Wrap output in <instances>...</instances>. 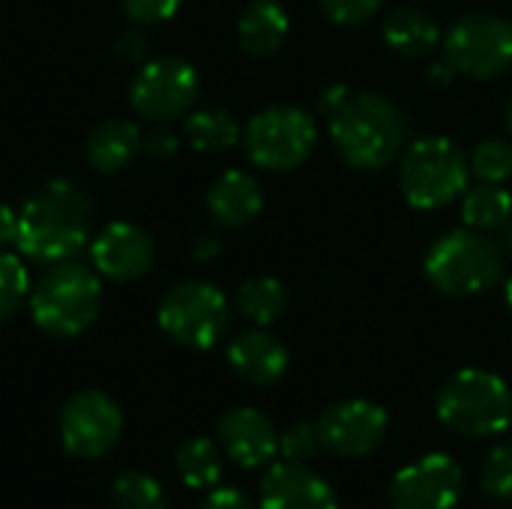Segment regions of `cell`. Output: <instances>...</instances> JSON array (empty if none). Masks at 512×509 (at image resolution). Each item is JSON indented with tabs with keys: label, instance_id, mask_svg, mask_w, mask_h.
<instances>
[{
	"label": "cell",
	"instance_id": "obj_13",
	"mask_svg": "<svg viewBox=\"0 0 512 509\" xmlns=\"http://www.w3.org/2000/svg\"><path fill=\"white\" fill-rule=\"evenodd\" d=\"M465 492V474L447 453H429L405 465L390 483L393 509H453Z\"/></svg>",
	"mask_w": 512,
	"mask_h": 509
},
{
	"label": "cell",
	"instance_id": "obj_42",
	"mask_svg": "<svg viewBox=\"0 0 512 509\" xmlns=\"http://www.w3.org/2000/svg\"><path fill=\"white\" fill-rule=\"evenodd\" d=\"M504 120H507V129H510V135H512V96H510V102H507V111H504Z\"/></svg>",
	"mask_w": 512,
	"mask_h": 509
},
{
	"label": "cell",
	"instance_id": "obj_34",
	"mask_svg": "<svg viewBox=\"0 0 512 509\" xmlns=\"http://www.w3.org/2000/svg\"><path fill=\"white\" fill-rule=\"evenodd\" d=\"M198 509H255L240 489H210Z\"/></svg>",
	"mask_w": 512,
	"mask_h": 509
},
{
	"label": "cell",
	"instance_id": "obj_15",
	"mask_svg": "<svg viewBox=\"0 0 512 509\" xmlns=\"http://www.w3.org/2000/svg\"><path fill=\"white\" fill-rule=\"evenodd\" d=\"M156 261V243L153 237L132 225V222H114L99 231L93 240V267L114 282H135L150 273Z\"/></svg>",
	"mask_w": 512,
	"mask_h": 509
},
{
	"label": "cell",
	"instance_id": "obj_37",
	"mask_svg": "<svg viewBox=\"0 0 512 509\" xmlns=\"http://www.w3.org/2000/svg\"><path fill=\"white\" fill-rule=\"evenodd\" d=\"M18 237V213H12L6 204H0V249L6 243H15Z\"/></svg>",
	"mask_w": 512,
	"mask_h": 509
},
{
	"label": "cell",
	"instance_id": "obj_19",
	"mask_svg": "<svg viewBox=\"0 0 512 509\" xmlns=\"http://www.w3.org/2000/svg\"><path fill=\"white\" fill-rule=\"evenodd\" d=\"M381 39L396 57H405V60L429 57L444 42L438 21L414 3H405V6H396L393 12H387V18L381 24Z\"/></svg>",
	"mask_w": 512,
	"mask_h": 509
},
{
	"label": "cell",
	"instance_id": "obj_4",
	"mask_svg": "<svg viewBox=\"0 0 512 509\" xmlns=\"http://www.w3.org/2000/svg\"><path fill=\"white\" fill-rule=\"evenodd\" d=\"M435 411L438 420L462 438H492L512 423V390L489 369H462L438 390Z\"/></svg>",
	"mask_w": 512,
	"mask_h": 509
},
{
	"label": "cell",
	"instance_id": "obj_29",
	"mask_svg": "<svg viewBox=\"0 0 512 509\" xmlns=\"http://www.w3.org/2000/svg\"><path fill=\"white\" fill-rule=\"evenodd\" d=\"M30 294V279L21 258L0 252V324L9 321Z\"/></svg>",
	"mask_w": 512,
	"mask_h": 509
},
{
	"label": "cell",
	"instance_id": "obj_40",
	"mask_svg": "<svg viewBox=\"0 0 512 509\" xmlns=\"http://www.w3.org/2000/svg\"><path fill=\"white\" fill-rule=\"evenodd\" d=\"M501 246H504V249L512 255V213H510V219L504 222V228H501Z\"/></svg>",
	"mask_w": 512,
	"mask_h": 509
},
{
	"label": "cell",
	"instance_id": "obj_23",
	"mask_svg": "<svg viewBox=\"0 0 512 509\" xmlns=\"http://www.w3.org/2000/svg\"><path fill=\"white\" fill-rule=\"evenodd\" d=\"M174 468H177V477L183 480V486H189L195 492H207L222 480L219 447L210 438H189L180 444V450L174 456Z\"/></svg>",
	"mask_w": 512,
	"mask_h": 509
},
{
	"label": "cell",
	"instance_id": "obj_39",
	"mask_svg": "<svg viewBox=\"0 0 512 509\" xmlns=\"http://www.w3.org/2000/svg\"><path fill=\"white\" fill-rule=\"evenodd\" d=\"M456 75H459V72H456L447 60H438V63L429 69V84H432V87H450Z\"/></svg>",
	"mask_w": 512,
	"mask_h": 509
},
{
	"label": "cell",
	"instance_id": "obj_38",
	"mask_svg": "<svg viewBox=\"0 0 512 509\" xmlns=\"http://www.w3.org/2000/svg\"><path fill=\"white\" fill-rule=\"evenodd\" d=\"M219 249H222V246H219V237H216V234H198V237H195V246H192V252H195L198 261L216 258Z\"/></svg>",
	"mask_w": 512,
	"mask_h": 509
},
{
	"label": "cell",
	"instance_id": "obj_14",
	"mask_svg": "<svg viewBox=\"0 0 512 509\" xmlns=\"http://www.w3.org/2000/svg\"><path fill=\"white\" fill-rule=\"evenodd\" d=\"M261 509H339L336 489L306 462H276L258 486Z\"/></svg>",
	"mask_w": 512,
	"mask_h": 509
},
{
	"label": "cell",
	"instance_id": "obj_7",
	"mask_svg": "<svg viewBox=\"0 0 512 509\" xmlns=\"http://www.w3.org/2000/svg\"><path fill=\"white\" fill-rule=\"evenodd\" d=\"M231 324V306L225 294L201 279L174 285L159 303V327L183 348H213Z\"/></svg>",
	"mask_w": 512,
	"mask_h": 509
},
{
	"label": "cell",
	"instance_id": "obj_31",
	"mask_svg": "<svg viewBox=\"0 0 512 509\" xmlns=\"http://www.w3.org/2000/svg\"><path fill=\"white\" fill-rule=\"evenodd\" d=\"M384 0H321L324 15L339 27H360L378 15Z\"/></svg>",
	"mask_w": 512,
	"mask_h": 509
},
{
	"label": "cell",
	"instance_id": "obj_8",
	"mask_svg": "<svg viewBox=\"0 0 512 509\" xmlns=\"http://www.w3.org/2000/svg\"><path fill=\"white\" fill-rule=\"evenodd\" d=\"M444 60L465 78L492 81L512 66V21L495 12H468L444 33Z\"/></svg>",
	"mask_w": 512,
	"mask_h": 509
},
{
	"label": "cell",
	"instance_id": "obj_2",
	"mask_svg": "<svg viewBox=\"0 0 512 509\" xmlns=\"http://www.w3.org/2000/svg\"><path fill=\"white\" fill-rule=\"evenodd\" d=\"M93 207L69 180H51L36 189L18 213V249L33 261H69L90 240Z\"/></svg>",
	"mask_w": 512,
	"mask_h": 509
},
{
	"label": "cell",
	"instance_id": "obj_21",
	"mask_svg": "<svg viewBox=\"0 0 512 509\" xmlns=\"http://www.w3.org/2000/svg\"><path fill=\"white\" fill-rule=\"evenodd\" d=\"M141 150V129L129 120H105L87 138V162L102 171L114 174L123 171Z\"/></svg>",
	"mask_w": 512,
	"mask_h": 509
},
{
	"label": "cell",
	"instance_id": "obj_6",
	"mask_svg": "<svg viewBox=\"0 0 512 509\" xmlns=\"http://www.w3.org/2000/svg\"><path fill=\"white\" fill-rule=\"evenodd\" d=\"M102 282L93 270L60 261L30 291V315L39 330L57 339L81 336L99 315Z\"/></svg>",
	"mask_w": 512,
	"mask_h": 509
},
{
	"label": "cell",
	"instance_id": "obj_33",
	"mask_svg": "<svg viewBox=\"0 0 512 509\" xmlns=\"http://www.w3.org/2000/svg\"><path fill=\"white\" fill-rule=\"evenodd\" d=\"M117 54L129 63H141L150 54V36L141 27H129L117 36Z\"/></svg>",
	"mask_w": 512,
	"mask_h": 509
},
{
	"label": "cell",
	"instance_id": "obj_36",
	"mask_svg": "<svg viewBox=\"0 0 512 509\" xmlns=\"http://www.w3.org/2000/svg\"><path fill=\"white\" fill-rule=\"evenodd\" d=\"M351 90L345 87V84H333V87H327V90H321V96H318V111L324 114V117H330L342 102H345V96H348Z\"/></svg>",
	"mask_w": 512,
	"mask_h": 509
},
{
	"label": "cell",
	"instance_id": "obj_41",
	"mask_svg": "<svg viewBox=\"0 0 512 509\" xmlns=\"http://www.w3.org/2000/svg\"><path fill=\"white\" fill-rule=\"evenodd\" d=\"M504 300H507V309L512 312V276L504 282Z\"/></svg>",
	"mask_w": 512,
	"mask_h": 509
},
{
	"label": "cell",
	"instance_id": "obj_28",
	"mask_svg": "<svg viewBox=\"0 0 512 509\" xmlns=\"http://www.w3.org/2000/svg\"><path fill=\"white\" fill-rule=\"evenodd\" d=\"M480 489L495 501H512V441L486 453L480 465Z\"/></svg>",
	"mask_w": 512,
	"mask_h": 509
},
{
	"label": "cell",
	"instance_id": "obj_5",
	"mask_svg": "<svg viewBox=\"0 0 512 509\" xmlns=\"http://www.w3.org/2000/svg\"><path fill=\"white\" fill-rule=\"evenodd\" d=\"M471 165L447 135H426L399 156V189L414 210H438L459 201L468 189Z\"/></svg>",
	"mask_w": 512,
	"mask_h": 509
},
{
	"label": "cell",
	"instance_id": "obj_18",
	"mask_svg": "<svg viewBox=\"0 0 512 509\" xmlns=\"http://www.w3.org/2000/svg\"><path fill=\"white\" fill-rule=\"evenodd\" d=\"M264 210V189L246 171H225L207 192V213L222 228H243Z\"/></svg>",
	"mask_w": 512,
	"mask_h": 509
},
{
	"label": "cell",
	"instance_id": "obj_17",
	"mask_svg": "<svg viewBox=\"0 0 512 509\" xmlns=\"http://www.w3.org/2000/svg\"><path fill=\"white\" fill-rule=\"evenodd\" d=\"M231 369L252 387H273L288 372V348L267 330H246L228 345Z\"/></svg>",
	"mask_w": 512,
	"mask_h": 509
},
{
	"label": "cell",
	"instance_id": "obj_24",
	"mask_svg": "<svg viewBox=\"0 0 512 509\" xmlns=\"http://www.w3.org/2000/svg\"><path fill=\"white\" fill-rule=\"evenodd\" d=\"M240 123L225 108H201L186 120V138L198 153H222L240 141Z\"/></svg>",
	"mask_w": 512,
	"mask_h": 509
},
{
	"label": "cell",
	"instance_id": "obj_9",
	"mask_svg": "<svg viewBox=\"0 0 512 509\" xmlns=\"http://www.w3.org/2000/svg\"><path fill=\"white\" fill-rule=\"evenodd\" d=\"M243 141L249 159L258 168L291 171L312 156L318 144V126L315 117L297 105H273L246 123Z\"/></svg>",
	"mask_w": 512,
	"mask_h": 509
},
{
	"label": "cell",
	"instance_id": "obj_22",
	"mask_svg": "<svg viewBox=\"0 0 512 509\" xmlns=\"http://www.w3.org/2000/svg\"><path fill=\"white\" fill-rule=\"evenodd\" d=\"M512 213V195L510 189H504V183H477L468 186L462 195V219L468 228L474 231H498L504 228V222Z\"/></svg>",
	"mask_w": 512,
	"mask_h": 509
},
{
	"label": "cell",
	"instance_id": "obj_11",
	"mask_svg": "<svg viewBox=\"0 0 512 509\" xmlns=\"http://www.w3.org/2000/svg\"><path fill=\"white\" fill-rule=\"evenodd\" d=\"M198 72L183 57H156L132 81V108L156 123H168L192 108L198 99Z\"/></svg>",
	"mask_w": 512,
	"mask_h": 509
},
{
	"label": "cell",
	"instance_id": "obj_27",
	"mask_svg": "<svg viewBox=\"0 0 512 509\" xmlns=\"http://www.w3.org/2000/svg\"><path fill=\"white\" fill-rule=\"evenodd\" d=\"M471 174L483 183H507L512 177V141L486 138L471 150Z\"/></svg>",
	"mask_w": 512,
	"mask_h": 509
},
{
	"label": "cell",
	"instance_id": "obj_1",
	"mask_svg": "<svg viewBox=\"0 0 512 509\" xmlns=\"http://www.w3.org/2000/svg\"><path fill=\"white\" fill-rule=\"evenodd\" d=\"M327 129L336 153L357 171H381L411 144V117L393 96L378 90H351L327 117Z\"/></svg>",
	"mask_w": 512,
	"mask_h": 509
},
{
	"label": "cell",
	"instance_id": "obj_26",
	"mask_svg": "<svg viewBox=\"0 0 512 509\" xmlns=\"http://www.w3.org/2000/svg\"><path fill=\"white\" fill-rule=\"evenodd\" d=\"M111 507L114 509H168L165 489L141 471H126L111 483Z\"/></svg>",
	"mask_w": 512,
	"mask_h": 509
},
{
	"label": "cell",
	"instance_id": "obj_30",
	"mask_svg": "<svg viewBox=\"0 0 512 509\" xmlns=\"http://www.w3.org/2000/svg\"><path fill=\"white\" fill-rule=\"evenodd\" d=\"M321 450L318 426L309 420H294L285 432H279V456L288 462H309Z\"/></svg>",
	"mask_w": 512,
	"mask_h": 509
},
{
	"label": "cell",
	"instance_id": "obj_16",
	"mask_svg": "<svg viewBox=\"0 0 512 509\" xmlns=\"http://www.w3.org/2000/svg\"><path fill=\"white\" fill-rule=\"evenodd\" d=\"M216 441L222 453L246 471L270 465L273 456L279 453V432L273 420L258 408L228 411L216 426Z\"/></svg>",
	"mask_w": 512,
	"mask_h": 509
},
{
	"label": "cell",
	"instance_id": "obj_12",
	"mask_svg": "<svg viewBox=\"0 0 512 509\" xmlns=\"http://www.w3.org/2000/svg\"><path fill=\"white\" fill-rule=\"evenodd\" d=\"M315 426L327 453L339 459H366L384 444L390 417L369 399H342L327 405Z\"/></svg>",
	"mask_w": 512,
	"mask_h": 509
},
{
	"label": "cell",
	"instance_id": "obj_10",
	"mask_svg": "<svg viewBox=\"0 0 512 509\" xmlns=\"http://www.w3.org/2000/svg\"><path fill=\"white\" fill-rule=\"evenodd\" d=\"M57 429L66 453L78 459H102L117 447L123 435V414L108 393L81 390L60 408Z\"/></svg>",
	"mask_w": 512,
	"mask_h": 509
},
{
	"label": "cell",
	"instance_id": "obj_43",
	"mask_svg": "<svg viewBox=\"0 0 512 509\" xmlns=\"http://www.w3.org/2000/svg\"><path fill=\"white\" fill-rule=\"evenodd\" d=\"M510 426H512V423H510Z\"/></svg>",
	"mask_w": 512,
	"mask_h": 509
},
{
	"label": "cell",
	"instance_id": "obj_32",
	"mask_svg": "<svg viewBox=\"0 0 512 509\" xmlns=\"http://www.w3.org/2000/svg\"><path fill=\"white\" fill-rule=\"evenodd\" d=\"M180 3L183 0H123V9L135 24H159L168 21L180 9Z\"/></svg>",
	"mask_w": 512,
	"mask_h": 509
},
{
	"label": "cell",
	"instance_id": "obj_25",
	"mask_svg": "<svg viewBox=\"0 0 512 509\" xmlns=\"http://www.w3.org/2000/svg\"><path fill=\"white\" fill-rule=\"evenodd\" d=\"M237 309L246 321L267 327L279 321L288 309V288L273 276H255L240 285L237 291Z\"/></svg>",
	"mask_w": 512,
	"mask_h": 509
},
{
	"label": "cell",
	"instance_id": "obj_3",
	"mask_svg": "<svg viewBox=\"0 0 512 509\" xmlns=\"http://www.w3.org/2000/svg\"><path fill=\"white\" fill-rule=\"evenodd\" d=\"M423 273L444 297H480L504 279L507 249L486 231L465 225L447 231L429 246Z\"/></svg>",
	"mask_w": 512,
	"mask_h": 509
},
{
	"label": "cell",
	"instance_id": "obj_20",
	"mask_svg": "<svg viewBox=\"0 0 512 509\" xmlns=\"http://www.w3.org/2000/svg\"><path fill=\"white\" fill-rule=\"evenodd\" d=\"M291 30V18L276 0H252L237 21V39L240 48L252 57H270L276 54Z\"/></svg>",
	"mask_w": 512,
	"mask_h": 509
},
{
	"label": "cell",
	"instance_id": "obj_35",
	"mask_svg": "<svg viewBox=\"0 0 512 509\" xmlns=\"http://www.w3.org/2000/svg\"><path fill=\"white\" fill-rule=\"evenodd\" d=\"M174 150H177V138H174V132H168V129H156V132L147 138V153H150V156H174Z\"/></svg>",
	"mask_w": 512,
	"mask_h": 509
}]
</instances>
